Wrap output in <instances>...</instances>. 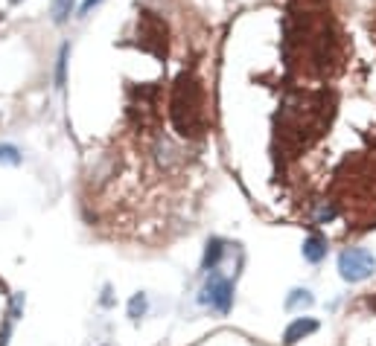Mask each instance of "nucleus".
I'll use <instances>...</instances> for the list:
<instances>
[{"mask_svg":"<svg viewBox=\"0 0 376 346\" xmlns=\"http://www.w3.org/2000/svg\"><path fill=\"white\" fill-rule=\"evenodd\" d=\"M327 99L330 96H327L324 90L321 93H298L295 99H289L277 114L280 143L289 145L292 152L307 148L324 131V126H330L333 108L327 105Z\"/></svg>","mask_w":376,"mask_h":346,"instance_id":"obj_1","label":"nucleus"},{"mask_svg":"<svg viewBox=\"0 0 376 346\" xmlns=\"http://www.w3.org/2000/svg\"><path fill=\"white\" fill-rule=\"evenodd\" d=\"M201 88L196 82L193 73H181L175 88H172V99H170V117L172 126L181 137H201L204 131V111H201Z\"/></svg>","mask_w":376,"mask_h":346,"instance_id":"obj_2","label":"nucleus"},{"mask_svg":"<svg viewBox=\"0 0 376 346\" xmlns=\"http://www.w3.org/2000/svg\"><path fill=\"white\" fill-rule=\"evenodd\" d=\"M373 270H376V259L370 251H365V247H347V251L339 256V274L347 282H362L373 274Z\"/></svg>","mask_w":376,"mask_h":346,"instance_id":"obj_3","label":"nucleus"},{"mask_svg":"<svg viewBox=\"0 0 376 346\" xmlns=\"http://www.w3.org/2000/svg\"><path fill=\"white\" fill-rule=\"evenodd\" d=\"M137 35H140V47L149 49L155 56H167V23L160 18H155L152 12H140L137 18Z\"/></svg>","mask_w":376,"mask_h":346,"instance_id":"obj_4","label":"nucleus"},{"mask_svg":"<svg viewBox=\"0 0 376 346\" xmlns=\"http://www.w3.org/2000/svg\"><path fill=\"white\" fill-rule=\"evenodd\" d=\"M199 300L201 303H210L216 311L225 314V311H230V303H233V285L228 280H222L219 274H210V280H207V285H204Z\"/></svg>","mask_w":376,"mask_h":346,"instance_id":"obj_5","label":"nucleus"},{"mask_svg":"<svg viewBox=\"0 0 376 346\" xmlns=\"http://www.w3.org/2000/svg\"><path fill=\"white\" fill-rule=\"evenodd\" d=\"M318 329V323H315V320L312 317H298L295 320V323L286 329V335H283V343L286 346H292V343H298L300 338H307V335H312Z\"/></svg>","mask_w":376,"mask_h":346,"instance_id":"obj_6","label":"nucleus"},{"mask_svg":"<svg viewBox=\"0 0 376 346\" xmlns=\"http://www.w3.org/2000/svg\"><path fill=\"white\" fill-rule=\"evenodd\" d=\"M327 256V241L321 236H310L307 241H303V259L310 262H321Z\"/></svg>","mask_w":376,"mask_h":346,"instance_id":"obj_7","label":"nucleus"},{"mask_svg":"<svg viewBox=\"0 0 376 346\" xmlns=\"http://www.w3.org/2000/svg\"><path fill=\"white\" fill-rule=\"evenodd\" d=\"M222 253H225L222 239H210V241H207V251H204V268H207V270H213V268L219 265Z\"/></svg>","mask_w":376,"mask_h":346,"instance_id":"obj_8","label":"nucleus"},{"mask_svg":"<svg viewBox=\"0 0 376 346\" xmlns=\"http://www.w3.org/2000/svg\"><path fill=\"white\" fill-rule=\"evenodd\" d=\"M74 6H76V0H53V4H50L53 20H56V23H64V20L70 18V12H74Z\"/></svg>","mask_w":376,"mask_h":346,"instance_id":"obj_9","label":"nucleus"},{"mask_svg":"<svg viewBox=\"0 0 376 346\" xmlns=\"http://www.w3.org/2000/svg\"><path fill=\"white\" fill-rule=\"evenodd\" d=\"M67 56H70V44H61L59 49V64H56V88H64V73H67Z\"/></svg>","mask_w":376,"mask_h":346,"instance_id":"obj_10","label":"nucleus"},{"mask_svg":"<svg viewBox=\"0 0 376 346\" xmlns=\"http://www.w3.org/2000/svg\"><path fill=\"white\" fill-rule=\"evenodd\" d=\"M312 306V294L310 291H292V297L286 300V309L295 311V309H310Z\"/></svg>","mask_w":376,"mask_h":346,"instance_id":"obj_11","label":"nucleus"},{"mask_svg":"<svg viewBox=\"0 0 376 346\" xmlns=\"http://www.w3.org/2000/svg\"><path fill=\"white\" fill-rule=\"evenodd\" d=\"M143 311H146V297L143 294H134L131 303H129V317H140Z\"/></svg>","mask_w":376,"mask_h":346,"instance_id":"obj_12","label":"nucleus"},{"mask_svg":"<svg viewBox=\"0 0 376 346\" xmlns=\"http://www.w3.org/2000/svg\"><path fill=\"white\" fill-rule=\"evenodd\" d=\"M0 163H12V166H18V163H20L18 148H15V145H0Z\"/></svg>","mask_w":376,"mask_h":346,"instance_id":"obj_13","label":"nucleus"},{"mask_svg":"<svg viewBox=\"0 0 376 346\" xmlns=\"http://www.w3.org/2000/svg\"><path fill=\"white\" fill-rule=\"evenodd\" d=\"M102 4V0H85V4H82V9H79V15L85 18V15H90L93 12V6H100Z\"/></svg>","mask_w":376,"mask_h":346,"instance_id":"obj_14","label":"nucleus"},{"mask_svg":"<svg viewBox=\"0 0 376 346\" xmlns=\"http://www.w3.org/2000/svg\"><path fill=\"white\" fill-rule=\"evenodd\" d=\"M6 340H9V323L4 326V332H0V346H6Z\"/></svg>","mask_w":376,"mask_h":346,"instance_id":"obj_15","label":"nucleus"},{"mask_svg":"<svg viewBox=\"0 0 376 346\" xmlns=\"http://www.w3.org/2000/svg\"><path fill=\"white\" fill-rule=\"evenodd\" d=\"M12 4H20V0H12Z\"/></svg>","mask_w":376,"mask_h":346,"instance_id":"obj_16","label":"nucleus"}]
</instances>
